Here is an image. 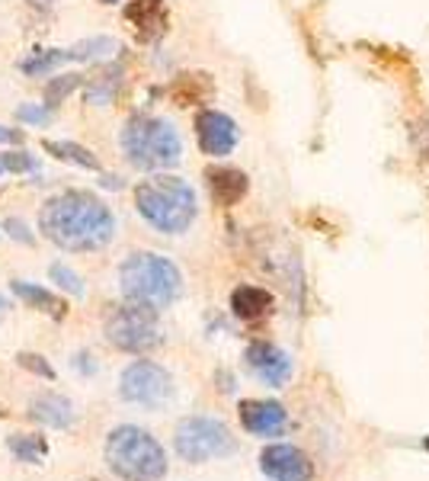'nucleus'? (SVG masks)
I'll use <instances>...</instances> for the list:
<instances>
[{
	"instance_id": "nucleus-1",
	"label": "nucleus",
	"mask_w": 429,
	"mask_h": 481,
	"mask_svg": "<svg viewBox=\"0 0 429 481\" xmlns=\"http://www.w3.org/2000/svg\"><path fill=\"white\" fill-rule=\"evenodd\" d=\"M39 228L52 244L61 251L87 254V251L106 248L116 234V219L103 200L87 189H67L42 206Z\"/></svg>"
},
{
	"instance_id": "nucleus-2",
	"label": "nucleus",
	"mask_w": 429,
	"mask_h": 481,
	"mask_svg": "<svg viewBox=\"0 0 429 481\" xmlns=\"http://www.w3.org/2000/svg\"><path fill=\"white\" fill-rule=\"evenodd\" d=\"M119 286L126 302L141 308H151V312H164L173 302L179 299V289H183V276H179L177 263L167 261L160 254H148L138 251L119 267Z\"/></svg>"
},
{
	"instance_id": "nucleus-3",
	"label": "nucleus",
	"mask_w": 429,
	"mask_h": 481,
	"mask_svg": "<svg viewBox=\"0 0 429 481\" xmlns=\"http://www.w3.org/2000/svg\"><path fill=\"white\" fill-rule=\"evenodd\" d=\"M135 206H138L141 219L154 225L164 234H179L196 221V189L186 180L170 174L151 177V180L138 183L135 189Z\"/></svg>"
},
{
	"instance_id": "nucleus-4",
	"label": "nucleus",
	"mask_w": 429,
	"mask_h": 481,
	"mask_svg": "<svg viewBox=\"0 0 429 481\" xmlns=\"http://www.w3.org/2000/svg\"><path fill=\"white\" fill-rule=\"evenodd\" d=\"M106 466L122 481H160L167 475V453L145 427L122 424L106 436Z\"/></svg>"
},
{
	"instance_id": "nucleus-5",
	"label": "nucleus",
	"mask_w": 429,
	"mask_h": 481,
	"mask_svg": "<svg viewBox=\"0 0 429 481\" xmlns=\"http://www.w3.org/2000/svg\"><path fill=\"white\" fill-rule=\"evenodd\" d=\"M122 151L138 170H164L179 164L183 141L177 128L158 116H132L122 128Z\"/></svg>"
},
{
	"instance_id": "nucleus-6",
	"label": "nucleus",
	"mask_w": 429,
	"mask_h": 481,
	"mask_svg": "<svg viewBox=\"0 0 429 481\" xmlns=\"http://www.w3.org/2000/svg\"><path fill=\"white\" fill-rule=\"evenodd\" d=\"M173 446H177L183 462L202 466V462L231 455L234 436H231V430H228V424L219 421V417H186V421H179Z\"/></svg>"
},
{
	"instance_id": "nucleus-7",
	"label": "nucleus",
	"mask_w": 429,
	"mask_h": 481,
	"mask_svg": "<svg viewBox=\"0 0 429 481\" xmlns=\"http://www.w3.org/2000/svg\"><path fill=\"white\" fill-rule=\"evenodd\" d=\"M106 337L122 353H148V350L160 347V341H164L158 324V312L132 305V302L116 305L109 312V318H106Z\"/></svg>"
},
{
	"instance_id": "nucleus-8",
	"label": "nucleus",
	"mask_w": 429,
	"mask_h": 481,
	"mask_svg": "<svg viewBox=\"0 0 429 481\" xmlns=\"http://www.w3.org/2000/svg\"><path fill=\"white\" fill-rule=\"evenodd\" d=\"M119 394L141 408H160L173 398V375L154 360H135L122 373Z\"/></svg>"
},
{
	"instance_id": "nucleus-9",
	"label": "nucleus",
	"mask_w": 429,
	"mask_h": 481,
	"mask_svg": "<svg viewBox=\"0 0 429 481\" xmlns=\"http://www.w3.org/2000/svg\"><path fill=\"white\" fill-rule=\"evenodd\" d=\"M260 468L263 475H270L272 481H311L314 478V462L308 459V453H301L298 446L289 443H272L260 453Z\"/></svg>"
},
{
	"instance_id": "nucleus-10",
	"label": "nucleus",
	"mask_w": 429,
	"mask_h": 481,
	"mask_svg": "<svg viewBox=\"0 0 429 481\" xmlns=\"http://www.w3.org/2000/svg\"><path fill=\"white\" fill-rule=\"evenodd\" d=\"M196 138L209 158H225L238 145V126L231 116L219 113V109H202L196 116Z\"/></svg>"
},
{
	"instance_id": "nucleus-11",
	"label": "nucleus",
	"mask_w": 429,
	"mask_h": 481,
	"mask_svg": "<svg viewBox=\"0 0 429 481\" xmlns=\"http://www.w3.org/2000/svg\"><path fill=\"white\" fill-rule=\"evenodd\" d=\"M238 417L240 427L253 436H279L289 424V414L279 401H240Z\"/></svg>"
},
{
	"instance_id": "nucleus-12",
	"label": "nucleus",
	"mask_w": 429,
	"mask_h": 481,
	"mask_svg": "<svg viewBox=\"0 0 429 481\" xmlns=\"http://www.w3.org/2000/svg\"><path fill=\"white\" fill-rule=\"evenodd\" d=\"M247 363L250 369L272 388H282L291 375V360L285 350H279L276 343H266V341H253L247 347Z\"/></svg>"
},
{
	"instance_id": "nucleus-13",
	"label": "nucleus",
	"mask_w": 429,
	"mask_h": 481,
	"mask_svg": "<svg viewBox=\"0 0 429 481\" xmlns=\"http://www.w3.org/2000/svg\"><path fill=\"white\" fill-rule=\"evenodd\" d=\"M126 20L132 23L135 36H138L141 42H154L167 33L170 16H167L164 0H132L126 7Z\"/></svg>"
},
{
	"instance_id": "nucleus-14",
	"label": "nucleus",
	"mask_w": 429,
	"mask_h": 481,
	"mask_svg": "<svg viewBox=\"0 0 429 481\" xmlns=\"http://www.w3.org/2000/svg\"><path fill=\"white\" fill-rule=\"evenodd\" d=\"M205 180H209V193H211V200H215V206H225V209L238 206L247 196V189H250L247 174L238 168H211L209 174H205Z\"/></svg>"
},
{
	"instance_id": "nucleus-15",
	"label": "nucleus",
	"mask_w": 429,
	"mask_h": 481,
	"mask_svg": "<svg viewBox=\"0 0 429 481\" xmlns=\"http://www.w3.org/2000/svg\"><path fill=\"white\" fill-rule=\"evenodd\" d=\"M29 417L33 421H39L42 427H52V430H65L74 424V404L65 398V394H39V398H33V404H29Z\"/></svg>"
},
{
	"instance_id": "nucleus-16",
	"label": "nucleus",
	"mask_w": 429,
	"mask_h": 481,
	"mask_svg": "<svg viewBox=\"0 0 429 481\" xmlns=\"http://www.w3.org/2000/svg\"><path fill=\"white\" fill-rule=\"evenodd\" d=\"M270 308H272V292H266L260 286H238L231 292V312L240 321L263 318V314H270Z\"/></svg>"
},
{
	"instance_id": "nucleus-17",
	"label": "nucleus",
	"mask_w": 429,
	"mask_h": 481,
	"mask_svg": "<svg viewBox=\"0 0 429 481\" xmlns=\"http://www.w3.org/2000/svg\"><path fill=\"white\" fill-rule=\"evenodd\" d=\"M10 289H14L16 299L26 302V308H36V312H42V314H52V318H65L67 305L55 292H48V289L36 286V282H23V280H14L10 282Z\"/></svg>"
},
{
	"instance_id": "nucleus-18",
	"label": "nucleus",
	"mask_w": 429,
	"mask_h": 481,
	"mask_svg": "<svg viewBox=\"0 0 429 481\" xmlns=\"http://www.w3.org/2000/svg\"><path fill=\"white\" fill-rule=\"evenodd\" d=\"M42 148H46L52 158L67 160V164H77V168H84V170H99L97 154H93L90 148L77 145V141H52V138H46V141H42Z\"/></svg>"
},
{
	"instance_id": "nucleus-19",
	"label": "nucleus",
	"mask_w": 429,
	"mask_h": 481,
	"mask_svg": "<svg viewBox=\"0 0 429 481\" xmlns=\"http://www.w3.org/2000/svg\"><path fill=\"white\" fill-rule=\"evenodd\" d=\"M119 80H122V65H109L99 74H93V77L87 80V103H97V107L109 103L116 87H119Z\"/></svg>"
},
{
	"instance_id": "nucleus-20",
	"label": "nucleus",
	"mask_w": 429,
	"mask_h": 481,
	"mask_svg": "<svg viewBox=\"0 0 429 481\" xmlns=\"http://www.w3.org/2000/svg\"><path fill=\"white\" fill-rule=\"evenodd\" d=\"M10 453L20 462H29V466H42L48 459V440L39 434H14L7 440Z\"/></svg>"
},
{
	"instance_id": "nucleus-21",
	"label": "nucleus",
	"mask_w": 429,
	"mask_h": 481,
	"mask_svg": "<svg viewBox=\"0 0 429 481\" xmlns=\"http://www.w3.org/2000/svg\"><path fill=\"white\" fill-rule=\"evenodd\" d=\"M67 52V61H90V58H109V55L119 52V42L116 39H106V36H99V39H84L77 42L74 48H65Z\"/></svg>"
},
{
	"instance_id": "nucleus-22",
	"label": "nucleus",
	"mask_w": 429,
	"mask_h": 481,
	"mask_svg": "<svg viewBox=\"0 0 429 481\" xmlns=\"http://www.w3.org/2000/svg\"><path fill=\"white\" fill-rule=\"evenodd\" d=\"M80 84H84V74H61V77H52V84L46 87V107L48 109L61 107L65 97H71Z\"/></svg>"
},
{
	"instance_id": "nucleus-23",
	"label": "nucleus",
	"mask_w": 429,
	"mask_h": 481,
	"mask_svg": "<svg viewBox=\"0 0 429 481\" xmlns=\"http://www.w3.org/2000/svg\"><path fill=\"white\" fill-rule=\"evenodd\" d=\"M65 61H67V52H65V48H48V52H36L33 58L23 61L20 71H23V74H33V77H36V74H48L52 67L65 65Z\"/></svg>"
},
{
	"instance_id": "nucleus-24",
	"label": "nucleus",
	"mask_w": 429,
	"mask_h": 481,
	"mask_svg": "<svg viewBox=\"0 0 429 481\" xmlns=\"http://www.w3.org/2000/svg\"><path fill=\"white\" fill-rule=\"evenodd\" d=\"M48 276H52V282H58L65 292L84 295V280H80L71 267H65V263H52V267H48Z\"/></svg>"
},
{
	"instance_id": "nucleus-25",
	"label": "nucleus",
	"mask_w": 429,
	"mask_h": 481,
	"mask_svg": "<svg viewBox=\"0 0 429 481\" xmlns=\"http://www.w3.org/2000/svg\"><path fill=\"white\" fill-rule=\"evenodd\" d=\"M36 158H29L26 151H7L0 154V174H26V170H36Z\"/></svg>"
},
{
	"instance_id": "nucleus-26",
	"label": "nucleus",
	"mask_w": 429,
	"mask_h": 481,
	"mask_svg": "<svg viewBox=\"0 0 429 481\" xmlns=\"http://www.w3.org/2000/svg\"><path fill=\"white\" fill-rule=\"evenodd\" d=\"M16 363H20L26 373H33V375H39V379H48V382H55V366L46 360L42 353H20L16 356Z\"/></svg>"
},
{
	"instance_id": "nucleus-27",
	"label": "nucleus",
	"mask_w": 429,
	"mask_h": 481,
	"mask_svg": "<svg viewBox=\"0 0 429 481\" xmlns=\"http://www.w3.org/2000/svg\"><path fill=\"white\" fill-rule=\"evenodd\" d=\"M16 119L29 122V126H46V122L52 119V109L48 107H20L16 109Z\"/></svg>"
},
{
	"instance_id": "nucleus-28",
	"label": "nucleus",
	"mask_w": 429,
	"mask_h": 481,
	"mask_svg": "<svg viewBox=\"0 0 429 481\" xmlns=\"http://www.w3.org/2000/svg\"><path fill=\"white\" fill-rule=\"evenodd\" d=\"M4 231H7L14 240H20V244H36L33 231H29V225L23 219H7L4 221Z\"/></svg>"
},
{
	"instance_id": "nucleus-29",
	"label": "nucleus",
	"mask_w": 429,
	"mask_h": 481,
	"mask_svg": "<svg viewBox=\"0 0 429 481\" xmlns=\"http://www.w3.org/2000/svg\"><path fill=\"white\" fill-rule=\"evenodd\" d=\"M416 151H420L423 158H429V119H423L420 126H416Z\"/></svg>"
},
{
	"instance_id": "nucleus-30",
	"label": "nucleus",
	"mask_w": 429,
	"mask_h": 481,
	"mask_svg": "<svg viewBox=\"0 0 429 481\" xmlns=\"http://www.w3.org/2000/svg\"><path fill=\"white\" fill-rule=\"evenodd\" d=\"M23 138H26V135H23L20 128H7V126H0V145H20Z\"/></svg>"
},
{
	"instance_id": "nucleus-31",
	"label": "nucleus",
	"mask_w": 429,
	"mask_h": 481,
	"mask_svg": "<svg viewBox=\"0 0 429 481\" xmlns=\"http://www.w3.org/2000/svg\"><path fill=\"white\" fill-rule=\"evenodd\" d=\"M74 366H80V369H84V373H93L90 353H80V356H74Z\"/></svg>"
},
{
	"instance_id": "nucleus-32",
	"label": "nucleus",
	"mask_w": 429,
	"mask_h": 481,
	"mask_svg": "<svg viewBox=\"0 0 429 481\" xmlns=\"http://www.w3.org/2000/svg\"><path fill=\"white\" fill-rule=\"evenodd\" d=\"M99 183H106V187H113V189H119V187H122L119 177H103V180H99Z\"/></svg>"
},
{
	"instance_id": "nucleus-33",
	"label": "nucleus",
	"mask_w": 429,
	"mask_h": 481,
	"mask_svg": "<svg viewBox=\"0 0 429 481\" xmlns=\"http://www.w3.org/2000/svg\"><path fill=\"white\" fill-rule=\"evenodd\" d=\"M7 305H10V302L4 299V295H0V312H4V308H7Z\"/></svg>"
},
{
	"instance_id": "nucleus-34",
	"label": "nucleus",
	"mask_w": 429,
	"mask_h": 481,
	"mask_svg": "<svg viewBox=\"0 0 429 481\" xmlns=\"http://www.w3.org/2000/svg\"><path fill=\"white\" fill-rule=\"evenodd\" d=\"M99 4H116V0H99Z\"/></svg>"
},
{
	"instance_id": "nucleus-35",
	"label": "nucleus",
	"mask_w": 429,
	"mask_h": 481,
	"mask_svg": "<svg viewBox=\"0 0 429 481\" xmlns=\"http://www.w3.org/2000/svg\"><path fill=\"white\" fill-rule=\"evenodd\" d=\"M426 449H429V436H426Z\"/></svg>"
}]
</instances>
